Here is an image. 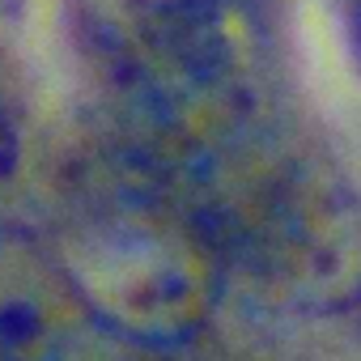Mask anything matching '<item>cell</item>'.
<instances>
[{
    "mask_svg": "<svg viewBox=\"0 0 361 361\" xmlns=\"http://www.w3.org/2000/svg\"><path fill=\"white\" fill-rule=\"evenodd\" d=\"M47 255L85 314L140 348L188 344L221 289V251L153 166L85 170L60 200Z\"/></svg>",
    "mask_w": 361,
    "mask_h": 361,
    "instance_id": "obj_1",
    "label": "cell"
},
{
    "mask_svg": "<svg viewBox=\"0 0 361 361\" xmlns=\"http://www.w3.org/2000/svg\"><path fill=\"white\" fill-rule=\"evenodd\" d=\"M102 340L47 251L0 238V361H98Z\"/></svg>",
    "mask_w": 361,
    "mask_h": 361,
    "instance_id": "obj_2",
    "label": "cell"
},
{
    "mask_svg": "<svg viewBox=\"0 0 361 361\" xmlns=\"http://www.w3.org/2000/svg\"><path fill=\"white\" fill-rule=\"evenodd\" d=\"M234 5H243V0H111L119 35H136V30H153V26H170V22L221 13V9H234Z\"/></svg>",
    "mask_w": 361,
    "mask_h": 361,
    "instance_id": "obj_3",
    "label": "cell"
},
{
    "mask_svg": "<svg viewBox=\"0 0 361 361\" xmlns=\"http://www.w3.org/2000/svg\"><path fill=\"white\" fill-rule=\"evenodd\" d=\"M357 51H361V26H357Z\"/></svg>",
    "mask_w": 361,
    "mask_h": 361,
    "instance_id": "obj_4",
    "label": "cell"
}]
</instances>
